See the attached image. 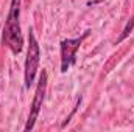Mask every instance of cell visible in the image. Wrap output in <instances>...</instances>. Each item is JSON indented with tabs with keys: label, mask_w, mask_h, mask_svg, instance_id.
<instances>
[{
	"label": "cell",
	"mask_w": 134,
	"mask_h": 132,
	"mask_svg": "<svg viewBox=\"0 0 134 132\" xmlns=\"http://www.w3.org/2000/svg\"><path fill=\"white\" fill-rule=\"evenodd\" d=\"M47 82H48V73L45 68H42L41 75H39V81H37V86H36V90H34V97L31 101V106H30V113H28V120L25 123V131H31L36 124V120L41 113V109H42V104H44V99H45V92H47Z\"/></svg>",
	"instance_id": "cell-3"
},
{
	"label": "cell",
	"mask_w": 134,
	"mask_h": 132,
	"mask_svg": "<svg viewBox=\"0 0 134 132\" xmlns=\"http://www.w3.org/2000/svg\"><path fill=\"white\" fill-rule=\"evenodd\" d=\"M39 61H41L39 42L34 36L33 28H30L28 30V50H27V58H25V65H24V86L27 90L34 82L36 73L39 70Z\"/></svg>",
	"instance_id": "cell-2"
},
{
	"label": "cell",
	"mask_w": 134,
	"mask_h": 132,
	"mask_svg": "<svg viewBox=\"0 0 134 132\" xmlns=\"http://www.w3.org/2000/svg\"><path fill=\"white\" fill-rule=\"evenodd\" d=\"M134 30V16L126 22V25H125V28H123V31H122V34L119 36V39H117V44L119 42H122V40H125L130 34H131V31Z\"/></svg>",
	"instance_id": "cell-5"
},
{
	"label": "cell",
	"mask_w": 134,
	"mask_h": 132,
	"mask_svg": "<svg viewBox=\"0 0 134 132\" xmlns=\"http://www.w3.org/2000/svg\"><path fill=\"white\" fill-rule=\"evenodd\" d=\"M103 2H104V0H87L86 5H87V6H95V5H100Z\"/></svg>",
	"instance_id": "cell-7"
},
{
	"label": "cell",
	"mask_w": 134,
	"mask_h": 132,
	"mask_svg": "<svg viewBox=\"0 0 134 132\" xmlns=\"http://www.w3.org/2000/svg\"><path fill=\"white\" fill-rule=\"evenodd\" d=\"M81 101H83V98H81V97H78V98H76V103H75V106H73V110H72V112H70V115H69V117H67L66 120H64V121H63V124H61V128H66L67 124H69V123H70V118H72V117H73V113H75V112H76V109H78V107H80V104H81Z\"/></svg>",
	"instance_id": "cell-6"
},
{
	"label": "cell",
	"mask_w": 134,
	"mask_h": 132,
	"mask_svg": "<svg viewBox=\"0 0 134 132\" xmlns=\"http://www.w3.org/2000/svg\"><path fill=\"white\" fill-rule=\"evenodd\" d=\"M20 5L22 0H11L2 34V44L8 47L14 55H19L24 50V36L20 28Z\"/></svg>",
	"instance_id": "cell-1"
},
{
	"label": "cell",
	"mask_w": 134,
	"mask_h": 132,
	"mask_svg": "<svg viewBox=\"0 0 134 132\" xmlns=\"http://www.w3.org/2000/svg\"><path fill=\"white\" fill-rule=\"evenodd\" d=\"M91 30H86L80 37H69L63 39L59 44V51H61V73H67L69 68L75 65L76 62V51L80 48V45L83 44V40L89 36Z\"/></svg>",
	"instance_id": "cell-4"
}]
</instances>
